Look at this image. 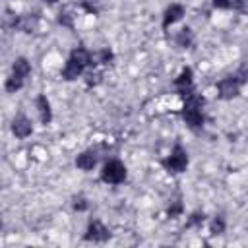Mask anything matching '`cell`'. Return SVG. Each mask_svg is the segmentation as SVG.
Returning <instances> with one entry per match:
<instances>
[{
    "mask_svg": "<svg viewBox=\"0 0 248 248\" xmlns=\"http://www.w3.org/2000/svg\"><path fill=\"white\" fill-rule=\"evenodd\" d=\"M240 81L234 78V76H229V78H225V79H221L219 83H217V89H219V97L221 99H232V97H236L238 93H240Z\"/></svg>",
    "mask_w": 248,
    "mask_h": 248,
    "instance_id": "277c9868",
    "label": "cell"
},
{
    "mask_svg": "<svg viewBox=\"0 0 248 248\" xmlns=\"http://www.w3.org/2000/svg\"><path fill=\"white\" fill-rule=\"evenodd\" d=\"M203 223V213H194L188 221V227H194V225H202Z\"/></svg>",
    "mask_w": 248,
    "mask_h": 248,
    "instance_id": "d4e9b609",
    "label": "cell"
},
{
    "mask_svg": "<svg viewBox=\"0 0 248 248\" xmlns=\"http://www.w3.org/2000/svg\"><path fill=\"white\" fill-rule=\"evenodd\" d=\"M211 234H223L225 232V219L223 217H215L211 221Z\"/></svg>",
    "mask_w": 248,
    "mask_h": 248,
    "instance_id": "e0dca14e",
    "label": "cell"
},
{
    "mask_svg": "<svg viewBox=\"0 0 248 248\" xmlns=\"http://www.w3.org/2000/svg\"><path fill=\"white\" fill-rule=\"evenodd\" d=\"M180 213H182V203H180V200H176V202L169 207V215H170V217H178Z\"/></svg>",
    "mask_w": 248,
    "mask_h": 248,
    "instance_id": "cb8c5ba5",
    "label": "cell"
},
{
    "mask_svg": "<svg viewBox=\"0 0 248 248\" xmlns=\"http://www.w3.org/2000/svg\"><path fill=\"white\" fill-rule=\"evenodd\" d=\"M101 81V74L99 72H89L87 74V78H85V83L91 87V85H97Z\"/></svg>",
    "mask_w": 248,
    "mask_h": 248,
    "instance_id": "7402d4cb",
    "label": "cell"
},
{
    "mask_svg": "<svg viewBox=\"0 0 248 248\" xmlns=\"http://www.w3.org/2000/svg\"><path fill=\"white\" fill-rule=\"evenodd\" d=\"M12 74L17 76V78H21V79H25L31 74V64L27 62V58H23V56L16 58L14 60V66H12Z\"/></svg>",
    "mask_w": 248,
    "mask_h": 248,
    "instance_id": "7c38bea8",
    "label": "cell"
},
{
    "mask_svg": "<svg viewBox=\"0 0 248 248\" xmlns=\"http://www.w3.org/2000/svg\"><path fill=\"white\" fill-rule=\"evenodd\" d=\"M81 72H83V66H81L78 60H74V58L70 56L68 62H66V66H64V70H62V78L68 79V81H72V79H76L78 76H81Z\"/></svg>",
    "mask_w": 248,
    "mask_h": 248,
    "instance_id": "8fae6325",
    "label": "cell"
},
{
    "mask_svg": "<svg viewBox=\"0 0 248 248\" xmlns=\"http://www.w3.org/2000/svg\"><path fill=\"white\" fill-rule=\"evenodd\" d=\"M202 107H203V97L196 95V93H190L186 97V103H184V108H182V118L184 122L192 128V130H198L203 126V112H202Z\"/></svg>",
    "mask_w": 248,
    "mask_h": 248,
    "instance_id": "6da1fadb",
    "label": "cell"
},
{
    "mask_svg": "<svg viewBox=\"0 0 248 248\" xmlns=\"http://www.w3.org/2000/svg\"><path fill=\"white\" fill-rule=\"evenodd\" d=\"M23 81H25V79H21V78H17V76L12 74V76L6 79V91H8V93H16L17 89H21Z\"/></svg>",
    "mask_w": 248,
    "mask_h": 248,
    "instance_id": "2e32d148",
    "label": "cell"
},
{
    "mask_svg": "<svg viewBox=\"0 0 248 248\" xmlns=\"http://www.w3.org/2000/svg\"><path fill=\"white\" fill-rule=\"evenodd\" d=\"M126 178V167L118 159H110L103 165L101 170V180L107 184H120Z\"/></svg>",
    "mask_w": 248,
    "mask_h": 248,
    "instance_id": "7a4b0ae2",
    "label": "cell"
},
{
    "mask_svg": "<svg viewBox=\"0 0 248 248\" xmlns=\"http://www.w3.org/2000/svg\"><path fill=\"white\" fill-rule=\"evenodd\" d=\"M176 43H178L182 48L190 46V45L194 43V33H192V29H190V27H182V29L178 31V35H176Z\"/></svg>",
    "mask_w": 248,
    "mask_h": 248,
    "instance_id": "9a60e30c",
    "label": "cell"
},
{
    "mask_svg": "<svg viewBox=\"0 0 248 248\" xmlns=\"http://www.w3.org/2000/svg\"><path fill=\"white\" fill-rule=\"evenodd\" d=\"M213 6L221 8V10H227V8H231V0H213Z\"/></svg>",
    "mask_w": 248,
    "mask_h": 248,
    "instance_id": "484cf974",
    "label": "cell"
},
{
    "mask_svg": "<svg viewBox=\"0 0 248 248\" xmlns=\"http://www.w3.org/2000/svg\"><path fill=\"white\" fill-rule=\"evenodd\" d=\"M35 107H37V112H39V118L43 124H48L52 120V110H50V103L45 95H39L37 101H35Z\"/></svg>",
    "mask_w": 248,
    "mask_h": 248,
    "instance_id": "ba28073f",
    "label": "cell"
},
{
    "mask_svg": "<svg viewBox=\"0 0 248 248\" xmlns=\"http://www.w3.org/2000/svg\"><path fill=\"white\" fill-rule=\"evenodd\" d=\"M46 4H54V2H58V0H45Z\"/></svg>",
    "mask_w": 248,
    "mask_h": 248,
    "instance_id": "83f0119b",
    "label": "cell"
},
{
    "mask_svg": "<svg viewBox=\"0 0 248 248\" xmlns=\"http://www.w3.org/2000/svg\"><path fill=\"white\" fill-rule=\"evenodd\" d=\"M110 232L108 229L101 223V221H91L87 225V232H85V240H91V242H105L108 240Z\"/></svg>",
    "mask_w": 248,
    "mask_h": 248,
    "instance_id": "5b68a950",
    "label": "cell"
},
{
    "mask_svg": "<svg viewBox=\"0 0 248 248\" xmlns=\"http://www.w3.org/2000/svg\"><path fill=\"white\" fill-rule=\"evenodd\" d=\"M182 16H184V8H182L180 4H170V6L167 8V12H165V17H163V27L167 29L169 25H172L174 21H178Z\"/></svg>",
    "mask_w": 248,
    "mask_h": 248,
    "instance_id": "30bf717a",
    "label": "cell"
},
{
    "mask_svg": "<svg viewBox=\"0 0 248 248\" xmlns=\"http://www.w3.org/2000/svg\"><path fill=\"white\" fill-rule=\"evenodd\" d=\"M110 60H112V52L108 48H103V50L97 52V62L99 64H110Z\"/></svg>",
    "mask_w": 248,
    "mask_h": 248,
    "instance_id": "d6986e66",
    "label": "cell"
},
{
    "mask_svg": "<svg viewBox=\"0 0 248 248\" xmlns=\"http://www.w3.org/2000/svg\"><path fill=\"white\" fill-rule=\"evenodd\" d=\"M232 10H244V0H231Z\"/></svg>",
    "mask_w": 248,
    "mask_h": 248,
    "instance_id": "4316f807",
    "label": "cell"
},
{
    "mask_svg": "<svg viewBox=\"0 0 248 248\" xmlns=\"http://www.w3.org/2000/svg\"><path fill=\"white\" fill-rule=\"evenodd\" d=\"M74 60H78L83 68L85 66H89V64H93V54L87 50V48H83V46H78V48H74L72 50V54H70Z\"/></svg>",
    "mask_w": 248,
    "mask_h": 248,
    "instance_id": "5bb4252c",
    "label": "cell"
},
{
    "mask_svg": "<svg viewBox=\"0 0 248 248\" xmlns=\"http://www.w3.org/2000/svg\"><path fill=\"white\" fill-rule=\"evenodd\" d=\"M163 167L169 172H182V170H186V167H188V153L184 151V147L182 145H174L170 155L163 159Z\"/></svg>",
    "mask_w": 248,
    "mask_h": 248,
    "instance_id": "3957f363",
    "label": "cell"
},
{
    "mask_svg": "<svg viewBox=\"0 0 248 248\" xmlns=\"http://www.w3.org/2000/svg\"><path fill=\"white\" fill-rule=\"evenodd\" d=\"M74 209H78V211H85V209H87V200H85L83 196H78V198L74 200Z\"/></svg>",
    "mask_w": 248,
    "mask_h": 248,
    "instance_id": "603a6c76",
    "label": "cell"
},
{
    "mask_svg": "<svg viewBox=\"0 0 248 248\" xmlns=\"http://www.w3.org/2000/svg\"><path fill=\"white\" fill-rule=\"evenodd\" d=\"M174 87L180 95H190L192 93V87H194V79H192V70L190 68H184L180 72V76L174 79Z\"/></svg>",
    "mask_w": 248,
    "mask_h": 248,
    "instance_id": "8992f818",
    "label": "cell"
},
{
    "mask_svg": "<svg viewBox=\"0 0 248 248\" xmlns=\"http://www.w3.org/2000/svg\"><path fill=\"white\" fill-rule=\"evenodd\" d=\"M58 23L64 27H72L74 25V16L70 12H60L58 14Z\"/></svg>",
    "mask_w": 248,
    "mask_h": 248,
    "instance_id": "ac0fdd59",
    "label": "cell"
},
{
    "mask_svg": "<svg viewBox=\"0 0 248 248\" xmlns=\"http://www.w3.org/2000/svg\"><path fill=\"white\" fill-rule=\"evenodd\" d=\"M12 132L16 134V138L23 140V138L31 136V132H33V124H31V120H29L27 116L19 114V116H16L14 122H12Z\"/></svg>",
    "mask_w": 248,
    "mask_h": 248,
    "instance_id": "52a82bcc",
    "label": "cell"
},
{
    "mask_svg": "<svg viewBox=\"0 0 248 248\" xmlns=\"http://www.w3.org/2000/svg\"><path fill=\"white\" fill-rule=\"evenodd\" d=\"M81 6H83V10L89 12V14H99V6H97L95 0H83Z\"/></svg>",
    "mask_w": 248,
    "mask_h": 248,
    "instance_id": "44dd1931",
    "label": "cell"
},
{
    "mask_svg": "<svg viewBox=\"0 0 248 248\" xmlns=\"http://www.w3.org/2000/svg\"><path fill=\"white\" fill-rule=\"evenodd\" d=\"M95 163H97V157H95L93 151H83V153H79L78 159H76V165H78V169H81V170H91V169L95 167Z\"/></svg>",
    "mask_w": 248,
    "mask_h": 248,
    "instance_id": "4fadbf2b",
    "label": "cell"
},
{
    "mask_svg": "<svg viewBox=\"0 0 248 248\" xmlns=\"http://www.w3.org/2000/svg\"><path fill=\"white\" fill-rule=\"evenodd\" d=\"M37 23H39V17L35 14H23V16L17 17L16 27L21 29L23 33H33L37 29Z\"/></svg>",
    "mask_w": 248,
    "mask_h": 248,
    "instance_id": "9c48e42d",
    "label": "cell"
},
{
    "mask_svg": "<svg viewBox=\"0 0 248 248\" xmlns=\"http://www.w3.org/2000/svg\"><path fill=\"white\" fill-rule=\"evenodd\" d=\"M234 78L240 81V85H244V83L248 81V66H246V64H242V66L234 72Z\"/></svg>",
    "mask_w": 248,
    "mask_h": 248,
    "instance_id": "ffe728a7",
    "label": "cell"
}]
</instances>
